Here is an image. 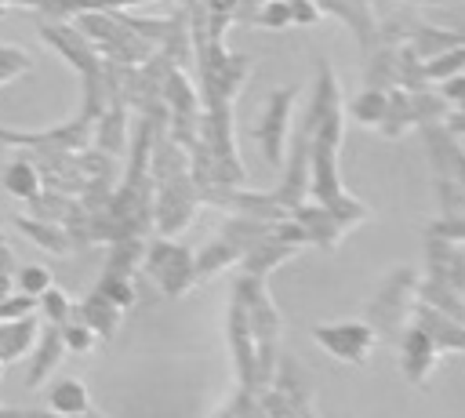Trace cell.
I'll list each match as a JSON object with an SVG mask.
<instances>
[{
  "label": "cell",
  "instance_id": "obj_1",
  "mask_svg": "<svg viewBox=\"0 0 465 418\" xmlns=\"http://www.w3.org/2000/svg\"><path fill=\"white\" fill-rule=\"evenodd\" d=\"M312 338L334 353L338 360H349V363H363L371 345H374V331L367 323H327V327H312Z\"/></svg>",
  "mask_w": 465,
  "mask_h": 418
},
{
  "label": "cell",
  "instance_id": "obj_2",
  "mask_svg": "<svg viewBox=\"0 0 465 418\" xmlns=\"http://www.w3.org/2000/svg\"><path fill=\"white\" fill-rule=\"evenodd\" d=\"M291 98L294 91H272L265 113H262V124H258V142H262V153L272 167L283 164V138H287V124H291Z\"/></svg>",
  "mask_w": 465,
  "mask_h": 418
},
{
  "label": "cell",
  "instance_id": "obj_3",
  "mask_svg": "<svg viewBox=\"0 0 465 418\" xmlns=\"http://www.w3.org/2000/svg\"><path fill=\"white\" fill-rule=\"evenodd\" d=\"M411 284H414V273H411V269H400V273H392V280L378 291V298L371 302V320H374L378 331H385V334L400 331L403 313H407V291H411Z\"/></svg>",
  "mask_w": 465,
  "mask_h": 418
},
{
  "label": "cell",
  "instance_id": "obj_4",
  "mask_svg": "<svg viewBox=\"0 0 465 418\" xmlns=\"http://www.w3.org/2000/svg\"><path fill=\"white\" fill-rule=\"evenodd\" d=\"M149 269H153V276L160 280V287L167 294H178V291H185L196 280L193 276V254L185 247H171V244H156L153 247Z\"/></svg>",
  "mask_w": 465,
  "mask_h": 418
},
{
  "label": "cell",
  "instance_id": "obj_5",
  "mask_svg": "<svg viewBox=\"0 0 465 418\" xmlns=\"http://www.w3.org/2000/svg\"><path fill=\"white\" fill-rule=\"evenodd\" d=\"M429 276L461 294L465 291V247H458L454 240L429 236Z\"/></svg>",
  "mask_w": 465,
  "mask_h": 418
},
{
  "label": "cell",
  "instance_id": "obj_6",
  "mask_svg": "<svg viewBox=\"0 0 465 418\" xmlns=\"http://www.w3.org/2000/svg\"><path fill=\"white\" fill-rule=\"evenodd\" d=\"M432 363H436V342H432V334L421 331V327H411L403 334V371H407V378L411 382H425V374L432 371Z\"/></svg>",
  "mask_w": 465,
  "mask_h": 418
},
{
  "label": "cell",
  "instance_id": "obj_7",
  "mask_svg": "<svg viewBox=\"0 0 465 418\" xmlns=\"http://www.w3.org/2000/svg\"><path fill=\"white\" fill-rule=\"evenodd\" d=\"M461 40H465V33H447V29L418 25V33H414V47H411V51H414L418 58H432V55H440V51L461 44Z\"/></svg>",
  "mask_w": 465,
  "mask_h": 418
},
{
  "label": "cell",
  "instance_id": "obj_8",
  "mask_svg": "<svg viewBox=\"0 0 465 418\" xmlns=\"http://www.w3.org/2000/svg\"><path fill=\"white\" fill-rule=\"evenodd\" d=\"M418 116H414V105H411V95H403V91H392L389 95V102H385V116H381V131L389 134V138H396L407 124H414Z\"/></svg>",
  "mask_w": 465,
  "mask_h": 418
},
{
  "label": "cell",
  "instance_id": "obj_9",
  "mask_svg": "<svg viewBox=\"0 0 465 418\" xmlns=\"http://www.w3.org/2000/svg\"><path fill=\"white\" fill-rule=\"evenodd\" d=\"M283 258H291V244H280V240H272V244H254L251 247V254H247V269L254 273V276H262V273H269L272 265H280Z\"/></svg>",
  "mask_w": 465,
  "mask_h": 418
},
{
  "label": "cell",
  "instance_id": "obj_10",
  "mask_svg": "<svg viewBox=\"0 0 465 418\" xmlns=\"http://www.w3.org/2000/svg\"><path fill=\"white\" fill-rule=\"evenodd\" d=\"M385 102H389V95H385L381 87H367V91L352 102V116H356L360 124H381V116H385Z\"/></svg>",
  "mask_w": 465,
  "mask_h": 418
},
{
  "label": "cell",
  "instance_id": "obj_11",
  "mask_svg": "<svg viewBox=\"0 0 465 418\" xmlns=\"http://www.w3.org/2000/svg\"><path fill=\"white\" fill-rule=\"evenodd\" d=\"M51 403L54 411L62 414H84L87 411V389L80 382H62L54 393H51Z\"/></svg>",
  "mask_w": 465,
  "mask_h": 418
},
{
  "label": "cell",
  "instance_id": "obj_12",
  "mask_svg": "<svg viewBox=\"0 0 465 418\" xmlns=\"http://www.w3.org/2000/svg\"><path fill=\"white\" fill-rule=\"evenodd\" d=\"M232 258H236V247H232L229 240H218V244H211V247L193 262V276H207V273H214V269L229 265Z\"/></svg>",
  "mask_w": 465,
  "mask_h": 418
},
{
  "label": "cell",
  "instance_id": "obj_13",
  "mask_svg": "<svg viewBox=\"0 0 465 418\" xmlns=\"http://www.w3.org/2000/svg\"><path fill=\"white\" fill-rule=\"evenodd\" d=\"M84 313H87V323H91L94 331H102V334H109V331L116 327V302H109L105 294H94V298L84 305Z\"/></svg>",
  "mask_w": 465,
  "mask_h": 418
},
{
  "label": "cell",
  "instance_id": "obj_14",
  "mask_svg": "<svg viewBox=\"0 0 465 418\" xmlns=\"http://www.w3.org/2000/svg\"><path fill=\"white\" fill-rule=\"evenodd\" d=\"M4 185L15 196H36V171L29 164H11L4 171Z\"/></svg>",
  "mask_w": 465,
  "mask_h": 418
},
{
  "label": "cell",
  "instance_id": "obj_15",
  "mask_svg": "<svg viewBox=\"0 0 465 418\" xmlns=\"http://www.w3.org/2000/svg\"><path fill=\"white\" fill-rule=\"evenodd\" d=\"M367 80H371V87L396 80V51H378V58H374V65H371Z\"/></svg>",
  "mask_w": 465,
  "mask_h": 418
},
{
  "label": "cell",
  "instance_id": "obj_16",
  "mask_svg": "<svg viewBox=\"0 0 465 418\" xmlns=\"http://www.w3.org/2000/svg\"><path fill=\"white\" fill-rule=\"evenodd\" d=\"M258 22H262V25H269V29L287 25V22H291V7H287V0H269V4H262Z\"/></svg>",
  "mask_w": 465,
  "mask_h": 418
},
{
  "label": "cell",
  "instance_id": "obj_17",
  "mask_svg": "<svg viewBox=\"0 0 465 418\" xmlns=\"http://www.w3.org/2000/svg\"><path fill=\"white\" fill-rule=\"evenodd\" d=\"M287 7H291V22H298V25H309L320 18V7L312 0H287Z\"/></svg>",
  "mask_w": 465,
  "mask_h": 418
},
{
  "label": "cell",
  "instance_id": "obj_18",
  "mask_svg": "<svg viewBox=\"0 0 465 418\" xmlns=\"http://www.w3.org/2000/svg\"><path fill=\"white\" fill-rule=\"evenodd\" d=\"M47 284H51V276H47L44 269H22V287H25L29 294H44Z\"/></svg>",
  "mask_w": 465,
  "mask_h": 418
},
{
  "label": "cell",
  "instance_id": "obj_19",
  "mask_svg": "<svg viewBox=\"0 0 465 418\" xmlns=\"http://www.w3.org/2000/svg\"><path fill=\"white\" fill-rule=\"evenodd\" d=\"M65 342H69V349H76V353L91 349V327H69V331H65Z\"/></svg>",
  "mask_w": 465,
  "mask_h": 418
},
{
  "label": "cell",
  "instance_id": "obj_20",
  "mask_svg": "<svg viewBox=\"0 0 465 418\" xmlns=\"http://www.w3.org/2000/svg\"><path fill=\"white\" fill-rule=\"evenodd\" d=\"M443 98H450V102H461V98H465V73L447 76V84H443Z\"/></svg>",
  "mask_w": 465,
  "mask_h": 418
},
{
  "label": "cell",
  "instance_id": "obj_21",
  "mask_svg": "<svg viewBox=\"0 0 465 418\" xmlns=\"http://www.w3.org/2000/svg\"><path fill=\"white\" fill-rule=\"evenodd\" d=\"M458 105H461V113H465V98H461V102H458Z\"/></svg>",
  "mask_w": 465,
  "mask_h": 418
},
{
  "label": "cell",
  "instance_id": "obj_22",
  "mask_svg": "<svg viewBox=\"0 0 465 418\" xmlns=\"http://www.w3.org/2000/svg\"><path fill=\"white\" fill-rule=\"evenodd\" d=\"M421 4H432V0H421Z\"/></svg>",
  "mask_w": 465,
  "mask_h": 418
}]
</instances>
